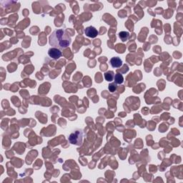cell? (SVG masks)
Returning a JSON list of instances; mask_svg holds the SVG:
<instances>
[{
	"label": "cell",
	"mask_w": 183,
	"mask_h": 183,
	"mask_svg": "<svg viewBox=\"0 0 183 183\" xmlns=\"http://www.w3.org/2000/svg\"><path fill=\"white\" fill-rule=\"evenodd\" d=\"M71 37L64 29H56L52 32L49 38V42L52 47L62 50L68 47L71 44Z\"/></svg>",
	"instance_id": "6da1fadb"
},
{
	"label": "cell",
	"mask_w": 183,
	"mask_h": 183,
	"mask_svg": "<svg viewBox=\"0 0 183 183\" xmlns=\"http://www.w3.org/2000/svg\"><path fill=\"white\" fill-rule=\"evenodd\" d=\"M83 133L82 130L77 129L70 134L68 140L71 144L80 146L82 144Z\"/></svg>",
	"instance_id": "7a4b0ae2"
},
{
	"label": "cell",
	"mask_w": 183,
	"mask_h": 183,
	"mask_svg": "<svg viewBox=\"0 0 183 183\" xmlns=\"http://www.w3.org/2000/svg\"><path fill=\"white\" fill-rule=\"evenodd\" d=\"M48 55L53 60H58L62 56V52L57 48L52 47L48 51Z\"/></svg>",
	"instance_id": "3957f363"
},
{
	"label": "cell",
	"mask_w": 183,
	"mask_h": 183,
	"mask_svg": "<svg viewBox=\"0 0 183 183\" xmlns=\"http://www.w3.org/2000/svg\"><path fill=\"white\" fill-rule=\"evenodd\" d=\"M85 34H86L87 36L90 38H95L96 36L98 35V31L96 28L90 26V27H87L85 29Z\"/></svg>",
	"instance_id": "277c9868"
},
{
	"label": "cell",
	"mask_w": 183,
	"mask_h": 183,
	"mask_svg": "<svg viewBox=\"0 0 183 183\" xmlns=\"http://www.w3.org/2000/svg\"><path fill=\"white\" fill-rule=\"evenodd\" d=\"M109 62H110L112 67L113 68H119L123 65V60L119 57H117L112 58Z\"/></svg>",
	"instance_id": "5b68a950"
},
{
	"label": "cell",
	"mask_w": 183,
	"mask_h": 183,
	"mask_svg": "<svg viewBox=\"0 0 183 183\" xmlns=\"http://www.w3.org/2000/svg\"><path fill=\"white\" fill-rule=\"evenodd\" d=\"M115 78V73L113 71H107L105 73V79L107 82H112Z\"/></svg>",
	"instance_id": "8992f818"
},
{
	"label": "cell",
	"mask_w": 183,
	"mask_h": 183,
	"mask_svg": "<svg viewBox=\"0 0 183 183\" xmlns=\"http://www.w3.org/2000/svg\"><path fill=\"white\" fill-rule=\"evenodd\" d=\"M119 37L123 42L127 41L129 37V33L128 32H120L119 33Z\"/></svg>",
	"instance_id": "52a82bcc"
},
{
	"label": "cell",
	"mask_w": 183,
	"mask_h": 183,
	"mask_svg": "<svg viewBox=\"0 0 183 183\" xmlns=\"http://www.w3.org/2000/svg\"><path fill=\"white\" fill-rule=\"evenodd\" d=\"M114 80H115V82L116 84H123V82H124V77L123 76V74H119V73H117L115 75V78H114Z\"/></svg>",
	"instance_id": "ba28073f"
},
{
	"label": "cell",
	"mask_w": 183,
	"mask_h": 183,
	"mask_svg": "<svg viewBox=\"0 0 183 183\" xmlns=\"http://www.w3.org/2000/svg\"><path fill=\"white\" fill-rule=\"evenodd\" d=\"M109 90L111 92H114L116 91V89H117V84L116 83H111V84L109 85L108 86Z\"/></svg>",
	"instance_id": "9c48e42d"
}]
</instances>
